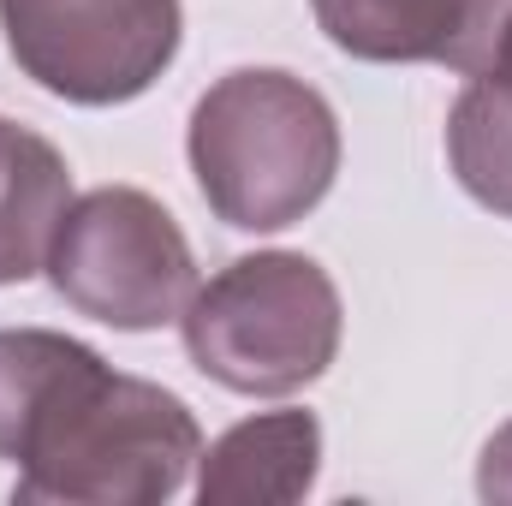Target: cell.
<instances>
[{
  "mask_svg": "<svg viewBox=\"0 0 512 506\" xmlns=\"http://www.w3.org/2000/svg\"><path fill=\"white\" fill-rule=\"evenodd\" d=\"M447 167L483 209L512 221V66L477 72L447 114Z\"/></svg>",
  "mask_w": 512,
  "mask_h": 506,
  "instance_id": "obj_9",
  "label": "cell"
},
{
  "mask_svg": "<svg viewBox=\"0 0 512 506\" xmlns=\"http://www.w3.org/2000/svg\"><path fill=\"white\" fill-rule=\"evenodd\" d=\"M477 495L495 506H512V423H501L477 459Z\"/></svg>",
  "mask_w": 512,
  "mask_h": 506,
  "instance_id": "obj_11",
  "label": "cell"
},
{
  "mask_svg": "<svg viewBox=\"0 0 512 506\" xmlns=\"http://www.w3.org/2000/svg\"><path fill=\"white\" fill-rule=\"evenodd\" d=\"M185 155L227 227L280 233L334 191L340 120L316 84L280 66H239L197 96Z\"/></svg>",
  "mask_w": 512,
  "mask_h": 506,
  "instance_id": "obj_2",
  "label": "cell"
},
{
  "mask_svg": "<svg viewBox=\"0 0 512 506\" xmlns=\"http://www.w3.org/2000/svg\"><path fill=\"white\" fill-rule=\"evenodd\" d=\"M185 352L227 393L286 399L328 376L340 358L346 310L328 268L304 251L233 256L209 286L191 292Z\"/></svg>",
  "mask_w": 512,
  "mask_h": 506,
  "instance_id": "obj_3",
  "label": "cell"
},
{
  "mask_svg": "<svg viewBox=\"0 0 512 506\" xmlns=\"http://www.w3.org/2000/svg\"><path fill=\"white\" fill-rule=\"evenodd\" d=\"M72 209V167L42 131L0 114V286L48 268L54 233Z\"/></svg>",
  "mask_w": 512,
  "mask_h": 506,
  "instance_id": "obj_8",
  "label": "cell"
},
{
  "mask_svg": "<svg viewBox=\"0 0 512 506\" xmlns=\"http://www.w3.org/2000/svg\"><path fill=\"white\" fill-rule=\"evenodd\" d=\"M322 423L316 411H262L233 423L197 459L203 506H292L316 489Z\"/></svg>",
  "mask_w": 512,
  "mask_h": 506,
  "instance_id": "obj_7",
  "label": "cell"
},
{
  "mask_svg": "<svg viewBox=\"0 0 512 506\" xmlns=\"http://www.w3.org/2000/svg\"><path fill=\"white\" fill-rule=\"evenodd\" d=\"M84 340L54 334V328H0V459L18 453V435L48 393V381L72 364Z\"/></svg>",
  "mask_w": 512,
  "mask_h": 506,
  "instance_id": "obj_10",
  "label": "cell"
},
{
  "mask_svg": "<svg viewBox=\"0 0 512 506\" xmlns=\"http://www.w3.org/2000/svg\"><path fill=\"white\" fill-rule=\"evenodd\" d=\"M322 36L370 66H447L477 78L501 60L512 0H310Z\"/></svg>",
  "mask_w": 512,
  "mask_h": 506,
  "instance_id": "obj_6",
  "label": "cell"
},
{
  "mask_svg": "<svg viewBox=\"0 0 512 506\" xmlns=\"http://www.w3.org/2000/svg\"><path fill=\"white\" fill-rule=\"evenodd\" d=\"M54 292L120 334H155L185 316L197 292V256L179 221L137 185H96L72 197L54 251Z\"/></svg>",
  "mask_w": 512,
  "mask_h": 506,
  "instance_id": "obj_4",
  "label": "cell"
},
{
  "mask_svg": "<svg viewBox=\"0 0 512 506\" xmlns=\"http://www.w3.org/2000/svg\"><path fill=\"white\" fill-rule=\"evenodd\" d=\"M495 66H512V30H507V42H501V60Z\"/></svg>",
  "mask_w": 512,
  "mask_h": 506,
  "instance_id": "obj_12",
  "label": "cell"
},
{
  "mask_svg": "<svg viewBox=\"0 0 512 506\" xmlns=\"http://www.w3.org/2000/svg\"><path fill=\"white\" fill-rule=\"evenodd\" d=\"M6 54L72 108L137 102L179 54V0H0Z\"/></svg>",
  "mask_w": 512,
  "mask_h": 506,
  "instance_id": "obj_5",
  "label": "cell"
},
{
  "mask_svg": "<svg viewBox=\"0 0 512 506\" xmlns=\"http://www.w3.org/2000/svg\"><path fill=\"white\" fill-rule=\"evenodd\" d=\"M203 459V429L161 381L120 376L96 346L48 381L18 435V501L54 506H161Z\"/></svg>",
  "mask_w": 512,
  "mask_h": 506,
  "instance_id": "obj_1",
  "label": "cell"
}]
</instances>
